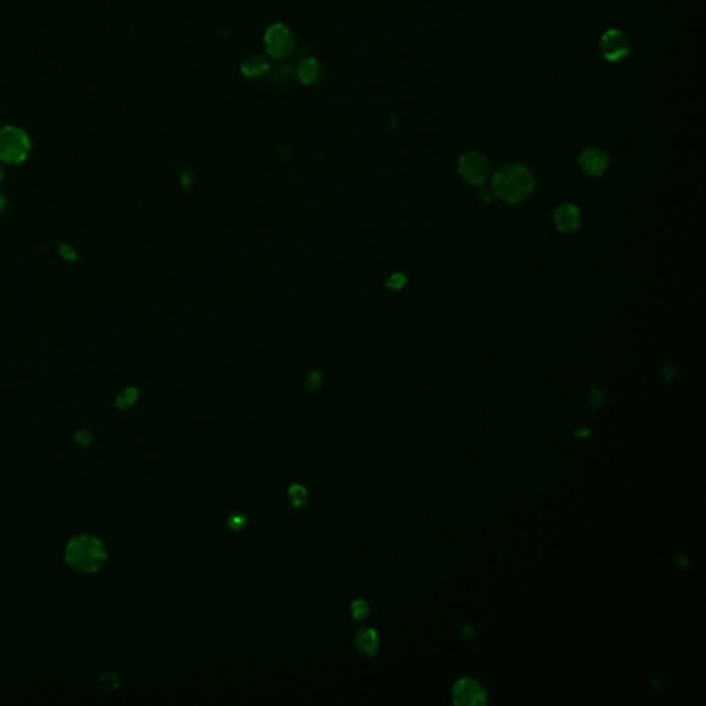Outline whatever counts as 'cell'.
Listing matches in <instances>:
<instances>
[{"mask_svg":"<svg viewBox=\"0 0 706 706\" xmlns=\"http://www.w3.org/2000/svg\"><path fill=\"white\" fill-rule=\"evenodd\" d=\"M269 53L275 57L284 55L291 47V37L288 30L281 25H275L266 35Z\"/></svg>","mask_w":706,"mask_h":706,"instance_id":"obj_9","label":"cell"},{"mask_svg":"<svg viewBox=\"0 0 706 706\" xmlns=\"http://www.w3.org/2000/svg\"><path fill=\"white\" fill-rule=\"evenodd\" d=\"M320 384H322V378H320L319 373H312L306 381V385L310 391H316L320 387Z\"/></svg>","mask_w":706,"mask_h":706,"instance_id":"obj_20","label":"cell"},{"mask_svg":"<svg viewBox=\"0 0 706 706\" xmlns=\"http://www.w3.org/2000/svg\"><path fill=\"white\" fill-rule=\"evenodd\" d=\"M534 176L523 165H505L491 180V192L508 205L526 201L534 191Z\"/></svg>","mask_w":706,"mask_h":706,"instance_id":"obj_2","label":"cell"},{"mask_svg":"<svg viewBox=\"0 0 706 706\" xmlns=\"http://www.w3.org/2000/svg\"><path fill=\"white\" fill-rule=\"evenodd\" d=\"M287 496L294 508H302L308 501V490L302 484L294 483L287 488Z\"/></svg>","mask_w":706,"mask_h":706,"instance_id":"obj_11","label":"cell"},{"mask_svg":"<svg viewBox=\"0 0 706 706\" xmlns=\"http://www.w3.org/2000/svg\"><path fill=\"white\" fill-rule=\"evenodd\" d=\"M581 221H582L581 210L575 205H571V203L560 205L559 207H556V210L553 213L555 227L557 228V231H560L563 234H570V232L577 231L581 225Z\"/></svg>","mask_w":706,"mask_h":706,"instance_id":"obj_8","label":"cell"},{"mask_svg":"<svg viewBox=\"0 0 706 706\" xmlns=\"http://www.w3.org/2000/svg\"><path fill=\"white\" fill-rule=\"evenodd\" d=\"M488 701L487 690L474 679L464 678L453 686V704L457 706H483Z\"/></svg>","mask_w":706,"mask_h":706,"instance_id":"obj_4","label":"cell"},{"mask_svg":"<svg viewBox=\"0 0 706 706\" xmlns=\"http://www.w3.org/2000/svg\"><path fill=\"white\" fill-rule=\"evenodd\" d=\"M458 173L471 185H484L488 177L487 158L479 152H467L458 159Z\"/></svg>","mask_w":706,"mask_h":706,"instance_id":"obj_5","label":"cell"},{"mask_svg":"<svg viewBox=\"0 0 706 706\" xmlns=\"http://www.w3.org/2000/svg\"><path fill=\"white\" fill-rule=\"evenodd\" d=\"M30 152L28 134L18 127L7 126L0 129V162L7 165L22 163Z\"/></svg>","mask_w":706,"mask_h":706,"instance_id":"obj_3","label":"cell"},{"mask_svg":"<svg viewBox=\"0 0 706 706\" xmlns=\"http://www.w3.org/2000/svg\"><path fill=\"white\" fill-rule=\"evenodd\" d=\"M603 400H604L603 391H600L599 388H593L591 391V393H589V403H591V406L600 407L603 405Z\"/></svg>","mask_w":706,"mask_h":706,"instance_id":"obj_17","label":"cell"},{"mask_svg":"<svg viewBox=\"0 0 706 706\" xmlns=\"http://www.w3.org/2000/svg\"><path fill=\"white\" fill-rule=\"evenodd\" d=\"M405 283H406V276L403 273H395V275H392L388 279L387 286H388V288L399 290V288H402L405 286Z\"/></svg>","mask_w":706,"mask_h":706,"instance_id":"obj_16","label":"cell"},{"mask_svg":"<svg viewBox=\"0 0 706 706\" xmlns=\"http://www.w3.org/2000/svg\"><path fill=\"white\" fill-rule=\"evenodd\" d=\"M676 373H678V367H676L674 363H667V364H665V367H664V370H662V375H664V378H665L667 381L674 380V378H675V375H676Z\"/></svg>","mask_w":706,"mask_h":706,"instance_id":"obj_19","label":"cell"},{"mask_svg":"<svg viewBox=\"0 0 706 706\" xmlns=\"http://www.w3.org/2000/svg\"><path fill=\"white\" fill-rule=\"evenodd\" d=\"M4 177V169H3V163L0 162V180Z\"/></svg>","mask_w":706,"mask_h":706,"instance_id":"obj_23","label":"cell"},{"mask_svg":"<svg viewBox=\"0 0 706 706\" xmlns=\"http://www.w3.org/2000/svg\"><path fill=\"white\" fill-rule=\"evenodd\" d=\"M378 633L373 628H362L356 632L355 647L359 654L366 658H373L378 653Z\"/></svg>","mask_w":706,"mask_h":706,"instance_id":"obj_10","label":"cell"},{"mask_svg":"<svg viewBox=\"0 0 706 706\" xmlns=\"http://www.w3.org/2000/svg\"><path fill=\"white\" fill-rule=\"evenodd\" d=\"M138 391L136 388H127L124 389L118 398H116V407L120 410H124L127 407H131L138 400Z\"/></svg>","mask_w":706,"mask_h":706,"instance_id":"obj_12","label":"cell"},{"mask_svg":"<svg viewBox=\"0 0 706 706\" xmlns=\"http://www.w3.org/2000/svg\"><path fill=\"white\" fill-rule=\"evenodd\" d=\"M75 439L76 442L80 445V446H90L91 442H93V436L89 431L86 429H82V431H77L75 434Z\"/></svg>","mask_w":706,"mask_h":706,"instance_id":"obj_18","label":"cell"},{"mask_svg":"<svg viewBox=\"0 0 706 706\" xmlns=\"http://www.w3.org/2000/svg\"><path fill=\"white\" fill-rule=\"evenodd\" d=\"M492 196H494V195H492L491 189H481V191L479 192V199H480V202H481L483 205H488V203L492 201Z\"/></svg>","mask_w":706,"mask_h":706,"instance_id":"obj_21","label":"cell"},{"mask_svg":"<svg viewBox=\"0 0 706 706\" xmlns=\"http://www.w3.org/2000/svg\"><path fill=\"white\" fill-rule=\"evenodd\" d=\"M600 51L610 62H620L631 53L629 40L620 29H609L600 39Z\"/></svg>","mask_w":706,"mask_h":706,"instance_id":"obj_6","label":"cell"},{"mask_svg":"<svg viewBox=\"0 0 706 706\" xmlns=\"http://www.w3.org/2000/svg\"><path fill=\"white\" fill-rule=\"evenodd\" d=\"M581 170L591 177H600L609 166V155L599 148H586L579 155Z\"/></svg>","mask_w":706,"mask_h":706,"instance_id":"obj_7","label":"cell"},{"mask_svg":"<svg viewBox=\"0 0 706 706\" xmlns=\"http://www.w3.org/2000/svg\"><path fill=\"white\" fill-rule=\"evenodd\" d=\"M65 563L79 574H95L106 563L108 555L100 538L89 534L69 539L64 550Z\"/></svg>","mask_w":706,"mask_h":706,"instance_id":"obj_1","label":"cell"},{"mask_svg":"<svg viewBox=\"0 0 706 706\" xmlns=\"http://www.w3.org/2000/svg\"><path fill=\"white\" fill-rule=\"evenodd\" d=\"M370 614V604L363 599H356L351 603V615L355 621H363Z\"/></svg>","mask_w":706,"mask_h":706,"instance_id":"obj_13","label":"cell"},{"mask_svg":"<svg viewBox=\"0 0 706 706\" xmlns=\"http://www.w3.org/2000/svg\"><path fill=\"white\" fill-rule=\"evenodd\" d=\"M4 207H6V202H4V198L0 195V213L3 212Z\"/></svg>","mask_w":706,"mask_h":706,"instance_id":"obj_22","label":"cell"},{"mask_svg":"<svg viewBox=\"0 0 706 706\" xmlns=\"http://www.w3.org/2000/svg\"><path fill=\"white\" fill-rule=\"evenodd\" d=\"M247 524V517L241 513H235L232 516L228 517L227 520V526L232 530V531H240L241 528H244Z\"/></svg>","mask_w":706,"mask_h":706,"instance_id":"obj_15","label":"cell"},{"mask_svg":"<svg viewBox=\"0 0 706 706\" xmlns=\"http://www.w3.org/2000/svg\"><path fill=\"white\" fill-rule=\"evenodd\" d=\"M299 76L304 82H313L317 77V66L315 65V62L313 61H309V64L305 62L301 68Z\"/></svg>","mask_w":706,"mask_h":706,"instance_id":"obj_14","label":"cell"}]
</instances>
